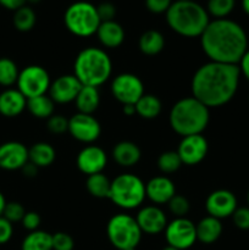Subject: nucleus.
Segmentation results:
<instances>
[{
    "label": "nucleus",
    "instance_id": "393cba45",
    "mask_svg": "<svg viewBox=\"0 0 249 250\" xmlns=\"http://www.w3.org/2000/svg\"><path fill=\"white\" fill-rule=\"evenodd\" d=\"M55 149L53 148V146L45 143V142H38L28 149L29 163L36 165L38 168L50 166L55 160Z\"/></svg>",
    "mask_w": 249,
    "mask_h": 250
},
{
    "label": "nucleus",
    "instance_id": "72a5a7b5",
    "mask_svg": "<svg viewBox=\"0 0 249 250\" xmlns=\"http://www.w3.org/2000/svg\"><path fill=\"white\" fill-rule=\"evenodd\" d=\"M182 161H181L180 155L177 151L167 150L160 154L158 159V167L161 172L164 173H173L182 166Z\"/></svg>",
    "mask_w": 249,
    "mask_h": 250
},
{
    "label": "nucleus",
    "instance_id": "6ab92c4d",
    "mask_svg": "<svg viewBox=\"0 0 249 250\" xmlns=\"http://www.w3.org/2000/svg\"><path fill=\"white\" fill-rule=\"evenodd\" d=\"M175 194V185L166 176H156L145 185V195L154 204H167Z\"/></svg>",
    "mask_w": 249,
    "mask_h": 250
},
{
    "label": "nucleus",
    "instance_id": "c9c22d12",
    "mask_svg": "<svg viewBox=\"0 0 249 250\" xmlns=\"http://www.w3.org/2000/svg\"><path fill=\"white\" fill-rule=\"evenodd\" d=\"M24 214H26V210H24V208L22 207L20 203L9 202V203H6V205H5L2 216H4L7 221H10L11 224H14V222L22 221Z\"/></svg>",
    "mask_w": 249,
    "mask_h": 250
},
{
    "label": "nucleus",
    "instance_id": "8fccbe9b",
    "mask_svg": "<svg viewBox=\"0 0 249 250\" xmlns=\"http://www.w3.org/2000/svg\"><path fill=\"white\" fill-rule=\"evenodd\" d=\"M242 9L249 16V0H242Z\"/></svg>",
    "mask_w": 249,
    "mask_h": 250
},
{
    "label": "nucleus",
    "instance_id": "423d86ee",
    "mask_svg": "<svg viewBox=\"0 0 249 250\" xmlns=\"http://www.w3.org/2000/svg\"><path fill=\"white\" fill-rule=\"evenodd\" d=\"M145 197V185L138 176L121 173L111 181L109 199L121 209H136L141 207Z\"/></svg>",
    "mask_w": 249,
    "mask_h": 250
},
{
    "label": "nucleus",
    "instance_id": "c03bdc74",
    "mask_svg": "<svg viewBox=\"0 0 249 250\" xmlns=\"http://www.w3.org/2000/svg\"><path fill=\"white\" fill-rule=\"evenodd\" d=\"M238 67L241 76H243V77L249 82V49L246 51V54L242 56L241 61L238 62Z\"/></svg>",
    "mask_w": 249,
    "mask_h": 250
},
{
    "label": "nucleus",
    "instance_id": "a18cd8bd",
    "mask_svg": "<svg viewBox=\"0 0 249 250\" xmlns=\"http://www.w3.org/2000/svg\"><path fill=\"white\" fill-rule=\"evenodd\" d=\"M27 4V0H0V5L7 10L16 11L20 7L24 6Z\"/></svg>",
    "mask_w": 249,
    "mask_h": 250
},
{
    "label": "nucleus",
    "instance_id": "4468645a",
    "mask_svg": "<svg viewBox=\"0 0 249 250\" xmlns=\"http://www.w3.org/2000/svg\"><path fill=\"white\" fill-rule=\"evenodd\" d=\"M208 141L203 134H193V136L182 137L177 148L183 165L194 166L202 163L208 154Z\"/></svg>",
    "mask_w": 249,
    "mask_h": 250
},
{
    "label": "nucleus",
    "instance_id": "c85d7f7f",
    "mask_svg": "<svg viewBox=\"0 0 249 250\" xmlns=\"http://www.w3.org/2000/svg\"><path fill=\"white\" fill-rule=\"evenodd\" d=\"M21 250H53V234L41 229L29 232L22 241Z\"/></svg>",
    "mask_w": 249,
    "mask_h": 250
},
{
    "label": "nucleus",
    "instance_id": "09e8293b",
    "mask_svg": "<svg viewBox=\"0 0 249 250\" xmlns=\"http://www.w3.org/2000/svg\"><path fill=\"white\" fill-rule=\"evenodd\" d=\"M6 200H5V197L2 195V193L0 192V216H2V212H4L5 205H6Z\"/></svg>",
    "mask_w": 249,
    "mask_h": 250
},
{
    "label": "nucleus",
    "instance_id": "473e14b6",
    "mask_svg": "<svg viewBox=\"0 0 249 250\" xmlns=\"http://www.w3.org/2000/svg\"><path fill=\"white\" fill-rule=\"evenodd\" d=\"M236 0H208L207 11L209 16L215 20L227 19L229 14L234 10Z\"/></svg>",
    "mask_w": 249,
    "mask_h": 250
},
{
    "label": "nucleus",
    "instance_id": "bb28decb",
    "mask_svg": "<svg viewBox=\"0 0 249 250\" xmlns=\"http://www.w3.org/2000/svg\"><path fill=\"white\" fill-rule=\"evenodd\" d=\"M134 105H136V114L145 120L156 119L163 109V104L156 95L145 94V93Z\"/></svg>",
    "mask_w": 249,
    "mask_h": 250
},
{
    "label": "nucleus",
    "instance_id": "ea45409f",
    "mask_svg": "<svg viewBox=\"0 0 249 250\" xmlns=\"http://www.w3.org/2000/svg\"><path fill=\"white\" fill-rule=\"evenodd\" d=\"M98 15L102 22L105 21H114L115 16H116V7L112 2L104 1L97 6Z\"/></svg>",
    "mask_w": 249,
    "mask_h": 250
},
{
    "label": "nucleus",
    "instance_id": "cd10ccee",
    "mask_svg": "<svg viewBox=\"0 0 249 250\" xmlns=\"http://www.w3.org/2000/svg\"><path fill=\"white\" fill-rule=\"evenodd\" d=\"M27 109L37 119L48 120L51 115H54L55 103L49 95H39V97L27 99Z\"/></svg>",
    "mask_w": 249,
    "mask_h": 250
},
{
    "label": "nucleus",
    "instance_id": "7c9ffc66",
    "mask_svg": "<svg viewBox=\"0 0 249 250\" xmlns=\"http://www.w3.org/2000/svg\"><path fill=\"white\" fill-rule=\"evenodd\" d=\"M37 22V16L34 10L31 6L20 7L16 11H14V17H12V23L15 28L20 32H28L34 27Z\"/></svg>",
    "mask_w": 249,
    "mask_h": 250
},
{
    "label": "nucleus",
    "instance_id": "603ef678",
    "mask_svg": "<svg viewBox=\"0 0 249 250\" xmlns=\"http://www.w3.org/2000/svg\"><path fill=\"white\" fill-rule=\"evenodd\" d=\"M163 250H180V249H176V248H173V247H171V246H166Z\"/></svg>",
    "mask_w": 249,
    "mask_h": 250
},
{
    "label": "nucleus",
    "instance_id": "dca6fc26",
    "mask_svg": "<svg viewBox=\"0 0 249 250\" xmlns=\"http://www.w3.org/2000/svg\"><path fill=\"white\" fill-rule=\"evenodd\" d=\"M76 164L78 170L84 175H95L103 172L106 167L107 156L100 146H88L78 153Z\"/></svg>",
    "mask_w": 249,
    "mask_h": 250
},
{
    "label": "nucleus",
    "instance_id": "37998d69",
    "mask_svg": "<svg viewBox=\"0 0 249 250\" xmlns=\"http://www.w3.org/2000/svg\"><path fill=\"white\" fill-rule=\"evenodd\" d=\"M14 229L12 224L7 221L4 216H0V244H5L11 239Z\"/></svg>",
    "mask_w": 249,
    "mask_h": 250
},
{
    "label": "nucleus",
    "instance_id": "2f4dec72",
    "mask_svg": "<svg viewBox=\"0 0 249 250\" xmlns=\"http://www.w3.org/2000/svg\"><path fill=\"white\" fill-rule=\"evenodd\" d=\"M20 71L15 61L9 58H0V85L11 87L17 82Z\"/></svg>",
    "mask_w": 249,
    "mask_h": 250
},
{
    "label": "nucleus",
    "instance_id": "b1692460",
    "mask_svg": "<svg viewBox=\"0 0 249 250\" xmlns=\"http://www.w3.org/2000/svg\"><path fill=\"white\" fill-rule=\"evenodd\" d=\"M76 106L78 112L82 114L93 115V112L97 111L100 104V94L98 88L89 87V85H82L77 98L75 100Z\"/></svg>",
    "mask_w": 249,
    "mask_h": 250
},
{
    "label": "nucleus",
    "instance_id": "f704fd0d",
    "mask_svg": "<svg viewBox=\"0 0 249 250\" xmlns=\"http://www.w3.org/2000/svg\"><path fill=\"white\" fill-rule=\"evenodd\" d=\"M167 207L171 214L175 215L176 217H186L190 209V204L187 198L178 194H175L171 198L170 202L167 203Z\"/></svg>",
    "mask_w": 249,
    "mask_h": 250
},
{
    "label": "nucleus",
    "instance_id": "864d4df0",
    "mask_svg": "<svg viewBox=\"0 0 249 250\" xmlns=\"http://www.w3.org/2000/svg\"><path fill=\"white\" fill-rule=\"evenodd\" d=\"M247 202H248V207H249V192L248 194H247Z\"/></svg>",
    "mask_w": 249,
    "mask_h": 250
},
{
    "label": "nucleus",
    "instance_id": "f257e3e1",
    "mask_svg": "<svg viewBox=\"0 0 249 250\" xmlns=\"http://www.w3.org/2000/svg\"><path fill=\"white\" fill-rule=\"evenodd\" d=\"M239 78L238 65L209 61L193 75V97L209 109L224 106L233 99L238 89Z\"/></svg>",
    "mask_w": 249,
    "mask_h": 250
},
{
    "label": "nucleus",
    "instance_id": "a19ab883",
    "mask_svg": "<svg viewBox=\"0 0 249 250\" xmlns=\"http://www.w3.org/2000/svg\"><path fill=\"white\" fill-rule=\"evenodd\" d=\"M173 0H145V6L153 14H166Z\"/></svg>",
    "mask_w": 249,
    "mask_h": 250
},
{
    "label": "nucleus",
    "instance_id": "49530a36",
    "mask_svg": "<svg viewBox=\"0 0 249 250\" xmlns=\"http://www.w3.org/2000/svg\"><path fill=\"white\" fill-rule=\"evenodd\" d=\"M21 170H22V172H23V175L26 176V177H29V178L36 177L37 173H38V167H37L36 165H33L32 163H29V161L23 166V167L21 168Z\"/></svg>",
    "mask_w": 249,
    "mask_h": 250
},
{
    "label": "nucleus",
    "instance_id": "4be33fe9",
    "mask_svg": "<svg viewBox=\"0 0 249 250\" xmlns=\"http://www.w3.org/2000/svg\"><path fill=\"white\" fill-rule=\"evenodd\" d=\"M141 149L136 143L129 141L119 142L112 149V158L122 167H132L141 160Z\"/></svg>",
    "mask_w": 249,
    "mask_h": 250
},
{
    "label": "nucleus",
    "instance_id": "58836bf2",
    "mask_svg": "<svg viewBox=\"0 0 249 250\" xmlns=\"http://www.w3.org/2000/svg\"><path fill=\"white\" fill-rule=\"evenodd\" d=\"M232 220L237 229L242 231H248L249 229V207L237 208L236 211L232 215Z\"/></svg>",
    "mask_w": 249,
    "mask_h": 250
},
{
    "label": "nucleus",
    "instance_id": "7ed1b4c3",
    "mask_svg": "<svg viewBox=\"0 0 249 250\" xmlns=\"http://www.w3.org/2000/svg\"><path fill=\"white\" fill-rule=\"evenodd\" d=\"M165 15L168 27L186 38H200L210 22L207 9L198 4L195 0H173L172 5Z\"/></svg>",
    "mask_w": 249,
    "mask_h": 250
},
{
    "label": "nucleus",
    "instance_id": "1a4fd4ad",
    "mask_svg": "<svg viewBox=\"0 0 249 250\" xmlns=\"http://www.w3.org/2000/svg\"><path fill=\"white\" fill-rule=\"evenodd\" d=\"M17 89L27 98L39 97L49 92L50 88V76L48 71L39 65H29L20 71L17 78Z\"/></svg>",
    "mask_w": 249,
    "mask_h": 250
},
{
    "label": "nucleus",
    "instance_id": "f03ea898",
    "mask_svg": "<svg viewBox=\"0 0 249 250\" xmlns=\"http://www.w3.org/2000/svg\"><path fill=\"white\" fill-rule=\"evenodd\" d=\"M200 44L210 61L238 65L248 50V37L236 21L212 20L200 36Z\"/></svg>",
    "mask_w": 249,
    "mask_h": 250
},
{
    "label": "nucleus",
    "instance_id": "3c124183",
    "mask_svg": "<svg viewBox=\"0 0 249 250\" xmlns=\"http://www.w3.org/2000/svg\"><path fill=\"white\" fill-rule=\"evenodd\" d=\"M42 0H27V2H29V4H38Z\"/></svg>",
    "mask_w": 249,
    "mask_h": 250
},
{
    "label": "nucleus",
    "instance_id": "c756f323",
    "mask_svg": "<svg viewBox=\"0 0 249 250\" xmlns=\"http://www.w3.org/2000/svg\"><path fill=\"white\" fill-rule=\"evenodd\" d=\"M85 188L92 197L98 199L109 198L110 189H111V181L103 172L90 175L85 181Z\"/></svg>",
    "mask_w": 249,
    "mask_h": 250
},
{
    "label": "nucleus",
    "instance_id": "20e7f679",
    "mask_svg": "<svg viewBox=\"0 0 249 250\" xmlns=\"http://www.w3.org/2000/svg\"><path fill=\"white\" fill-rule=\"evenodd\" d=\"M209 107L194 97L178 100L168 115L171 128L182 137L202 134L209 125Z\"/></svg>",
    "mask_w": 249,
    "mask_h": 250
},
{
    "label": "nucleus",
    "instance_id": "5fc2aeb1",
    "mask_svg": "<svg viewBox=\"0 0 249 250\" xmlns=\"http://www.w3.org/2000/svg\"><path fill=\"white\" fill-rule=\"evenodd\" d=\"M180 1H192V0H180Z\"/></svg>",
    "mask_w": 249,
    "mask_h": 250
},
{
    "label": "nucleus",
    "instance_id": "e433bc0d",
    "mask_svg": "<svg viewBox=\"0 0 249 250\" xmlns=\"http://www.w3.org/2000/svg\"><path fill=\"white\" fill-rule=\"evenodd\" d=\"M46 128L53 134H62L68 132V119L62 115H51L46 121Z\"/></svg>",
    "mask_w": 249,
    "mask_h": 250
},
{
    "label": "nucleus",
    "instance_id": "2eb2a0df",
    "mask_svg": "<svg viewBox=\"0 0 249 250\" xmlns=\"http://www.w3.org/2000/svg\"><path fill=\"white\" fill-rule=\"evenodd\" d=\"M81 88L82 83L75 75H63L51 82L49 88V97L53 99L54 103L67 104L75 102Z\"/></svg>",
    "mask_w": 249,
    "mask_h": 250
},
{
    "label": "nucleus",
    "instance_id": "4c0bfd02",
    "mask_svg": "<svg viewBox=\"0 0 249 250\" xmlns=\"http://www.w3.org/2000/svg\"><path fill=\"white\" fill-rule=\"evenodd\" d=\"M75 242L66 232H56L53 234V250H73Z\"/></svg>",
    "mask_w": 249,
    "mask_h": 250
},
{
    "label": "nucleus",
    "instance_id": "de8ad7c7",
    "mask_svg": "<svg viewBox=\"0 0 249 250\" xmlns=\"http://www.w3.org/2000/svg\"><path fill=\"white\" fill-rule=\"evenodd\" d=\"M122 111H124V115L127 116H132V115L136 114V105L134 104H127V105H122Z\"/></svg>",
    "mask_w": 249,
    "mask_h": 250
},
{
    "label": "nucleus",
    "instance_id": "ddd939ff",
    "mask_svg": "<svg viewBox=\"0 0 249 250\" xmlns=\"http://www.w3.org/2000/svg\"><path fill=\"white\" fill-rule=\"evenodd\" d=\"M237 208H238V202L236 195L227 189L214 190L210 193L205 202L208 215L219 220L231 217Z\"/></svg>",
    "mask_w": 249,
    "mask_h": 250
},
{
    "label": "nucleus",
    "instance_id": "f3484780",
    "mask_svg": "<svg viewBox=\"0 0 249 250\" xmlns=\"http://www.w3.org/2000/svg\"><path fill=\"white\" fill-rule=\"evenodd\" d=\"M28 161V149L24 144L6 142L0 146V168L2 170H21Z\"/></svg>",
    "mask_w": 249,
    "mask_h": 250
},
{
    "label": "nucleus",
    "instance_id": "39448f33",
    "mask_svg": "<svg viewBox=\"0 0 249 250\" xmlns=\"http://www.w3.org/2000/svg\"><path fill=\"white\" fill-rule=\"evenodd\" d=\"M73 71V75L78 78L82 85L98 88L104 84L111 76V59L103 49L88 46L76 56Z\"/></svg>",
    "mask_w": 249,
    "mask_h": 250
},
{
    "label": "nucleus",
    "instance_id": "f8f14e48",
    "mask_svg": "<svg viewBox=\"0 0 249 250\" xmlns=\"http://www.w3.org/2000/svg\"><path fill=\"white\" fill-rule=\"evenodd\" d=\"M68 132L76 141L89 144L99 138L102 127L93 115L77 112L68 119Z\"/></svg>",
    "mask_w": 249,
    "mask_h": 250
},
{
    "label": "nucleus",
    "instance_id": "0eeeda50",
    "mask_svg": "<svg viewBox=\"0 0 249 250\" xmlns=\"http://www.w3.org/2000/svg\"><path fill=\"white\" fill-rule=\"evenodd\" d=\"M63 22L68 31L77 37H90L97 33L100 21L97 6L88 1H76L66 9Z\"/></svg>",
    "mask_w": 249,
    "mask_h": 250
},
{
    "label": "nucleus",
    "instance_id": "aec40b11",
    "mask_svg": "<svg viewBox=\"0 0 249 250\" xmlns=\"http://www.w3.org/2000/svg\"><path fill=\"white\" fill-rule=\"evenodd\" d=\"M27 109V98L19 89L7 88L0 93V114L5 117H16Z\"/></svg>",
    "mask_w": 249,
    "mask_h": 250
},
{
    "label": "nucleus",
    "instance_id": "9d476101",
    "mask_svg": "<svg viewBox=\"0 0 249 250\" xmlns=\"http://www.w3.org/2000/svg\"><path fill=\"white\" fill-rule=\"evenodd\" d=\"M164 232L167 246L176 249L187 250L197 242L195 225L187 217H176L171 222H167Z\"/></svg>",
    "mask_w": 249,
    "mask_h": 250
},
{
    "label": "nucleus",
    "instance_id": "5701e85b",
    "mask_svg": "<svg viewBox=\"0 0 249 250\" xmlns=\"http://www.w3.org/2000/svg\"><path fill=\"white\" fill-rule=\"evenodd\" d=\"M195 231H197V241L204 244H212L221 237L224 227L221 220L208 215L195 225Z\"/></svg>",
    "mask_w": 249,
    "mask_h": 250
},
{
    "label": "nucleus",
    "instance_id": "a878e982",
    "mask_svg": "<svg viewBox=\"0 0 249 250\" xmlns=\"http://www.w3.org/2000/svg\"><path fill=\"white\" fill-rule=\"evenodd\" d=\"M138 46L139 50L145 55H156L165 46V38L161 32L156 31V29H149L139 37Z\"/></svg>",
    "mask_w": 249,
    "mask_h": 250
},
{
    "label": "nucleus",
    "instance_id": "79ce46f5",
    "mask_svg": "<svg viewBox=\"0 0 249 250\" xmlns=\"http://www.w3.org/2000/svg\"><path fill=\"white\" fill-rule=\"evenodd\" d=\"M21 222H22V226H23L27 231L33 232V231H37V229H39L42 219H41V216H39L38 212L28 211L24 214L23 219H22Z\"/></svg>",
    "mask_w": 249,
    "mask_h": 250
},
{
    "label": "nucleus",
    "instance_id": "6e6552de",
    "mask_svg": "<svg viewBox=\"0 0 249 250\" xmlns=\"http://www.w3.org/2000/svg\"><path fill=\"white\" fill-rule=\"evenodd\" d=\"M106 233L110 243L117 250H134L141 243L143 232L136 217L128 214H117L107 222Z\"/></svg>",
    "mask_w": 249,
    "mask_h": 250
},
{
    "label": "nucleus",
    "instance_id": "412c9836",
    "mask_svg": "<svg viewBox=\"0 0 249 250\" xmlns=\"http://www.w3.org/2000/svg\"><path fill=\"white\" fill-rule=\"evenodd\" d=\"M95 34L98 36V39L102 43V45L109 49L117 48L124 41V27L115 20L114 21L102 22Z\"/></svg>",
    "mask_w": 249,
    "mask_h": 250
},
{
    "label": "nucleus",
    "instance_id": "9b49d317",
    "mask_svg": "<svg viewBox=\"0 0 249 250\" xmlns=\"http://www.w3.org/2000/svg\"><path fill=\"white\" fill-rule=\"evenodd\" d=\"M111 93L122 105L136 104L144 94V84L133 73H120L112 80Z\"/></svg>",
    "mask_w": 249,
    "mask_h": 250
},
{
    "label": "nucleus",
    "instance_id": "a211bd4d",
    "mask_svg": "<svg viewBox=\"0 0 249 250\" xmlns=\"http://www.w3.org/2000/svg\"><path fill=\"white\" fill-rule=\"evenodd\" d=\"M137 224L143 233L159 234L165 231L167 226V219L163 210L154 205L144 207L139 210L136 216Z\"/></svg>",
    "mask_w": 249,
    "mask_h": 250
}]
</instances>
